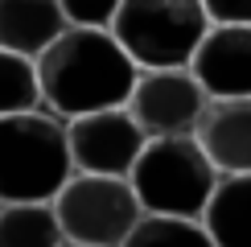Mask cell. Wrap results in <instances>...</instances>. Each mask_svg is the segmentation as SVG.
<instances>
[{
    "label": "cell",
    "instance_id": "9c48e42d",
    "mask_svg": "<svg viewBox=\"0 0 251 247\" xmlns=\"http://www.w3.org/2000/svg\"><path fill=\"white\" fill-rule=\"evenodd\" d=\"M194 144L214 165L218 177L251 173V99H206Z\"/></svg>",
    "mask_w": 251,
    "mask_h": 247
},
{
    "label": "cell",
    "instance_id": "9a60e30c",
    "mask_svg": "<svg viewBox=\"0 0 251 247\" xmlns=\"http://www.w3.org/2000/svg\"><path fill=\"white\" fill-rule=\"evenodd\" d=\"M62 4V21H66V29H111V21H116V8L120 4H75V0H58Z\"/></svg>",
    "mask_w": 251,
    "mask_h": 247
},
{
    "label": "cell",
    "instance_id": "5bb4252c",
    "mask_svg": "<svg viewBox=\"0 0 251 247\" xmlns=\"http://www.w3.org/2000/svg\"><path fill=\"white\" fill-rule=\"evenodd\" d=\"M124 247H214L202 222L190 219H149L132 226V235L124 239Z\"/></svg>",
    "mask_w": 251,
    "mask_h": 247
},
{
    "label": "cell",
    "instance_id": "8992f818",
    "mask_svg": "<svg viewBox=\"0 0 251 247\" xmlns=\"http://www.w3.org/2000/svg\"><path fill=\"white\" fill-rule=\"evenodd\" d=\"M206 95L190 78V70H144L132 82L124 111L144 132V140H181L194 136L202 120Z\"/></svg>",
    "mask_w": 251,
    "mask_h": 247
},
{
    "label": "cell",
    "instance_id": "5b68a950",
    "mask_svg": "<svg viewBox=\"0 0 251 247\" xmlns=\"http://www.w3.org/2000/svg\"><path fill=\"white\" fill-rule=\"evenodd\" d=\"M50 210L58 219L62 243L70 247H124L132 226L144 219L128 181L87 177V173H75L62 185Z\"/></svg>",
    "mask_w": 251,
    "mask_h": 247
},
{
    "label": "cell",
    "instance_id": "52a82bcc",
    "mask_svg": "<svg viewBox=\"0 0 251 247\" xmlns=\"http://www.w3.org/2000/svg\"><path fill=\"white\" fill-rule=\"evenodd\" d=\"M144 132L132 124L128 111H99V116H82L66 124V148L75 173L87 177H116L128 181L136 157L144 152Z\"/></svg>",
    "mask_w": 251,
    "mask_h": 247
},
{
    "label": "cell",
    "instance_id": "7a4b0ae2",
    "mask_svg": "<svg viewBox=\"0 0 251 247\" xmlns=\"http://www.w3.org/2000/svg\"><path fill=\"white\" fill-rule=\"evenodd\" d=\"M75 177L66 124L50 111L0 120V206H50Z\"/></svg>",
    "mask_w": 251,
    "mask_h": 247
},
{
    "label": "cell",
    "instance_id": "8fae6325",
    "mask_svg": "<svg viewBox=\"0 0 251 247\" xmlns=\"http://www.w3.org/2000/svg\"><path fill=\"white\" fill-rule=\"evenodd\" d=\"M202 226L214 247H251V173L218 177L202 210Z\"/></svg>",
    "mask_w": 251,
    "mask_h": 247
},
{
    "label": "cell",
    "instance_id": "3957f363",
    "mask_svg": "<svg viewBox=\"0 0 251 247\" xmlns=\"http://www.w3.org/2000/svg\"><path fill=\"white\" fill-rule=\"evenodd\" d=\"M206 29L210 25L198 0H124L111 21V37L136 66V74L190 70Z\"/></svg>",
    "mask_w": 251,
    "mask_h": 247
},
{
    "label": "cell",
    "instance_id": "ba28073f",
    "mask_svg": "<svg viewBox=\"0 0 251 247\" xmlns=\"http://www.w3.org/2000/svg\"><path fill=\"white\" fill-rule=\"evenodd\" d=\"M190 78L206 99H251V29L210 25L190 58Z\"/></svg>",
    "mask_w": 251,
    "mask_h": 247
},
{
    "label": "cell",
    "instance_id": "6da1fadb",
    "mask_svg": "<svg viewBox=\"0 0 251 247\" xmlns=\"http://www.w3.org/2000/svg\"><path fill=\"white\" fill-rule=\"evenodd\" d=\"M37 91L41 111L58 116L62 124L120 111L132 95L136 66L124 58L111 29H66L37 62Z\"/></svg>",
    "mask_w": 251,
    "mask_h": 247
},
{
    "label": "cell",
    "instance_id": "4fadbf2b",
    "mask_svg": "<svg viewBox=\"0 0 251 247\" xmlns=\"http://www.w3.org/2000/svg\"><path fill=\"white\" fill-rule=\"evenodd\" d=\"M37 107H41V91H37L33 62L0 54V120L25 116V111H37Z\"/></svg>",
    "mask_w": 251,
    "mask_h": 247
},
{
    "label": "cell",
    "instance_id": "2e32d148",
    "mask_svg": "<svg viewBox=\"0 0 251 247\" xmlns=\"http://www.w3.org/2000/svg\"><path fill=\"white\" fill-rule=\"evenodd\" d=\"M62 247H70V243H62Z\"/></svg>",
    "mask_w": 251,
    "mask_h": 247
},
{
    "label": "cell",
    "instance_id": "7c38bea8",
    "mask_svg": "<svg viewBox=\"0 0 251 247\" xmlns=\"http://www.w3.org/2000/svg\"><path fill=\"white\" fill-rule=\"evenodd\" d=\"M0 247H62L50 206H0Z\"/></svg>",
    "mask_w": 251,
    "mask_h": 247
},
{
    "label": "cell",
    "instance_id": "277c9868",
    "mask_svg": "<svg viewBox=\"0 0 251 247\" xmlns=\"http://www.w3.org/2000/svg\"><path fill=\"white\" fill-rule=\"evenodd\" d=\"M128 185H132L136 202H140V214H149V219L202 222V210L218 185V173L202 157L194 136L149 140L128 173Z\"/></svg>",
    "mask_w": 251,
    "mask_h": 247
},
{
    "label": "cell",
    "instance_id": "30bf717a",
    "mask_svg": "<svg viewBox=\"0 0 251 247\" xmlns=\"http://www.w3.org/2000/svg\"><path fill=\"white\" fill-rule=\"evenodd\" d=\"M66 33L58 0H0V54L37 62Z\"/></svg>",
    "mask_w": 251,
    "mask_h": 247
}]
</instances>
